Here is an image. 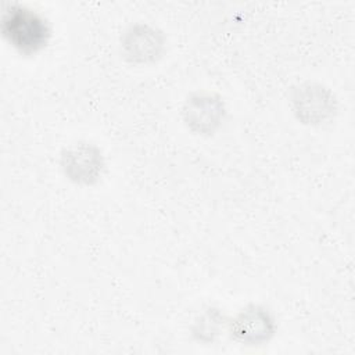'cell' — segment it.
<instances>
[{
  "label": "cell",
  "mask_w": 355,
  "mask_h": 355,
  "mask_svg": "<svg viewBox=\"0 0 355 355\" xmlns=\"http://www.w3.org/2000/svg\"><path fill=\"white\" fill-rule=\"evenodd\" d=\"M1 31L6 39L25 54L40 50L50 36L47 21L35 10L19 4L6 8Z\"/></svg>",
  "instance_id": "1"
},
{
  "label": "cell",
  "mask_w": 355,
  "mask_h": 355,
  "mask_svg": "<svg viewBox=\"0 0 355 355\" xmlns=\"http://www.w3.org/2000/svg\"><path fill=\"white\" fill-rule=\"evenodd\" d=\"M61 164L71 180L85 184L96 182L104 166L101 151L92 143H75L65 148Z\"/></svg>",
  "instance_id": "2"
},
{
  "label": "cell",
  "mask_w": 355,
  "mask_h": 355,
  "mask_svg": "<svg viewBox=\"0 0 355 355\" xmlns=\"http://www.w3.org/2000/svg\"><path fill=\"white\" fill-rule=\"evenodd\" d=\"M295 114L305 123L323 122L334 110L331 93L320 85L305 83L298 86L293 94Z\"/></svg>",
  "instance_id": "3"
},
{
  "label": "cell",
  "mask_w": 355,
  "mask_h": 355,
  "mask_svg": "<svg viewBox=\"0 0 355 355\" xmlns=\"http://www.w3.org/2000/svg\"><path fill=\"white\" fill-rule=\"evenodd\" d=\"M162 33L146 24L132 25L122 39V47L126 58L135 62L155 60L162 50Z\"/></svg>",
  "instance_id": "4"
},
{
  "label": "cell",
  "mask_w": 355,
  "mask_h": 355,
  "mask_svg": "<svg viewBox=\"0 0 355 355\" xmlns=\"http://www.w3.org/2000/svg\"><path fill=\"white\" fill-rule=\"evenodd\" d=\"M223 115L222 101L209 93H198L187 98L184 118L194 130L212 132Z\"/></svg>",
  "instance_id": "5"
},
{
  "label": "cell",
  "mask_w": 355,
  "mask_h": 355,
  "mask_svg": "<svg viewBox=\"0 0 355 355\" xmlns=\"http://www.w3.org/2000/svg\"><path fill=\"white\" fill-rule=\"evenodd\" d=\"M270 320L265 312L258 308L243 312L234 320V331L244 340L263 338L265 333L269 331Z\"/></svg>",
  "instance_id": "6"
}]
</instances>
